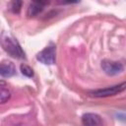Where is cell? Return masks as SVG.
Segmentation results:
<instances>
[{"label":"cell","instance_id":"10","mask_svg":"<svg viewBox=\"0 0 126 126\" xmlns=\"http://www.w3.org/2000/svg\"><path fill=\"white\" fill-rule=\"evenodd\" d=\"M21 7H22V2H21V1H14V2L12 3V5H11L12 11H13L14 13H16V14L20 13Z\"/></svg>","mask_w":126,"mask_h":126},{"label":"cell","instance_id":"7","mask_svg":"<svg viewBox=\"0 0 126 126\" xmlns=\"http://www.w3.org/2000/svg\"><path fill=\"white\" fill-rule=\"evenodd\" d=\"M45 4H46L45 2H36V1L31 3L28 8V11H27L28 17H34L37 14H39L43 10Z\"/></svg>","mask_w":126,"mask_h":126},{"label":"cell","instance_id":"9","mask_svg":"<svg viewBox=\"0 0 126 126\" xmlns=\"http://www.w3.org/2000/svg\"><path fill=\"white\" fill-rule=\"evenodd\" d=\"M20 69H21V72H22V74H23L24 76L29 77V78H31V77L33 76V71H32V69L30 66L26 65V64H22V65L20 66Z\"/></svg>","mask_w":126,"mask_h":126},{"label":"cell","instance_id":"8","mask_svg":"<svg viewBox=\"0 0 126 126\" xmlns=\"http://www.w3.org/2000/svg\"><path fill=\"white\" fill-rule=\"evenodd\" d=\"M10 97H11L10 91L7 88H5V83L1 81L0 82V101L1 103H5Z\"/></svg>","mask_w":126,"mask_h":126},{"label":"cell","instance_id":"1","mask_svg":"<svg viewBox=\"0 0 126 126\" xmlns=\"http://www.w3.org/2000/svg\"><path fill=\"white\" fill-rule=\"evenodd\" d=\"M2 46L14 58H24L25 57V54H24L21 46L19 45L17 40L11 36H8V35L2 36Z\"/></svg>","mask_w":126,"mask_h":126},{"label":"cell","instance_id":"3","mask_svg":"<svg viewBox=\"0 0 126 126\" xmlns=\"http://www.w3.org/2000/svg\"><path fill=\"white\" fill-rule=\"evenodd\" d=\"M55 46L50 45L42 49L40 52H38L36 55V59L45 65H52L55 63Z\"/></svg>","mask_w":126,"mask_h":126},{"label":"cell","instance_id":"5","mask_svg":"<svg viewBox=\"0 0 126 126\" xmlns=\"http://www.w3.org/2000/svg\"><path fill=\"white\" fill-rule=\"evenodd\" d=\"M82 122L85 126H100L101 118L95 113H86L82 116Z\"/></svg>","mask_w":126,"mask_h":126},{"label":"cell","instance_id":"4","mask_svg":"<svg viewBox=\"0 0 126 126\" xmlns=\"http://www.w3.org/2000/svg\"><path fill=\"white\" fill-rule=\"evenodd\" d=\"M101 68L103 72L109 76H114L119 73H121L124 69V66L122 63L118 61H112V60H102L101 61Z\"/></svg>","mask_w":126,"mask_h":126},{"label":"cell","instance_id":"6","mask_svg":"<svg viewBox=\"0 0 126 126\" xmlns=\"http://www.w3.org/2000/svg\"><path fill=\"white\" fill-rule=\"evenodd\" d=\"M16 73V68L14 66V64L10 61H4L1 63L0 65V74L2 77L8 78V77H12L13 75H15Z\"/></svg>","mask_w":126,"mask_h":126},{"label":"cell","instance_id":"2","mask_svg":"<svg viewBox=\"0 0 126 126\" xmlns=\"http://www.w3.org/2000/svg\"><path fill=\"white\" fill-rule=\"evenodd\" d=\"M124 90H126V82L115 85V86L107 87L104 89H99V90L90 92V94L93 96H96V97H105V96L115 95V94L123 92Z\"/></svg>","mask_w":126,"mask_h":126}]
</instances>
